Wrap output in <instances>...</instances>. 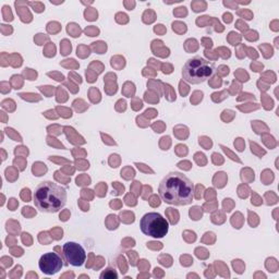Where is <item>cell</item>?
I'll return each mask as SVG.
<instances>
[{"label": "cell", "mask_w": 279, "mask_h": 279, "mask_svg": "<svg viewBox=\"0 0 279 279\" xmlns=\"http://www.w3.org/2000/svg\"><path fill=\"white\" fill-rule=\"evenodd\" d=\"M158 192L165 203L182 206L192 203L194 186L186 174L169 172L159 183Z\"/></svg>", "instance_id": "cell-1"}, {"label": "cell", "mask_w": 279, "mask_h": 279, "mask_svg": "<svg viewBox=\"0 0 279 279\" xmlns=\"http://www.w3.org/2000/svg\"><path fill=\"white\" fill-rule=\"evenodd\" d=\"M67 191L51 181L39 183L34 192V204L43 213H57L67 203Z\"/></svg>", "instance_id": "cell-2"}, {"label": "cell", "mask_w": 279, "mask_h": 279, "mask_svg": "<svg viewBox=\"0 0 279 279\" xmlns=\"http://www.w3.org/2000/svg\"><path fill=\"white\" fill-rule=\"evenodd\" d=\"M215 73L214 63L201 57H194L186 62L182 69V78L191 84L203 83Z\"/></svg>", "instance_id": "cell-3"}, {"label": "cell", "mask_w": 279, "mask_h": 279, "mask_svg": "<svg viewBox=\"0 0 279 279\" xmlns=\"http://www.w3.org/2000/svg\"><path fill=\"white\" fill-rule=\"evenodd\" d=\"M141 231L145 236L153 238H164L168 233L169 224L167 219L158 213H148L140 221Z\"/></svg>", "instance_id": "cell-4"}, {"label": "cell", "mask_w": 279, "mask_h": 279, "mask_svg": "<svg viewBox=\"0 0 279 279\" xmlns=\"http://www.w3.org/2000/svg\"><path fill=\"white\" fill-rule=\"evenodd\" d=\"M63 255L68 264L75 267L82 266L86 260L85 250L76 242H67L63 245Z\"/></svg>", "instance_id": "cell-5"}, {"label": "cell", "mask_w": 279, "mask_h": 279, "mask_svg": "<svg viewBox=\"0 0 279 279\" xmlns=\"http://www.w3.org/2000/svg\"><path fill=\"white\" fill-rule=\"evenodd\" d=\"M39 269L46 275H54L58 273L63 266L62 258L55 252H48L43 255L38 262Z\"/></svg>", "instance_id": "cell-6"}, {"label": "cell", "mask_w": 279, "mask_h": 279, "mask_svg": "<svg viewBox=\"0 0 279 279\" xmlns=\"http://www.w3.org/2000/svg\"><path fill=\"white\" fill-rule=\"evenodd\" d=\"M85 16H86V20H95V19H97V12L96 10H94L93 8H90V9H87L86 11H85Z\"/></svg>", "instance_id": "cell-7"}, {"label": "cell", "mask_w": 279, "mask_h": 279, "mask_svg": "<svg viewBox=\"0 0 279 279\" xmlns=\"http://www.w3.org/2000/svg\"><path fill=\"white\" fill-rule=\"evenodd\" d=\"M191 6H192L193 10H194L195 12L203 11V10H205V8H206V4H205L204 2H192L191 3Z\"/></svg>", "instance_id": "cell-8"}, {"label": "cell", "mask_w": 279, "mask_h": 279, "mask_svg": "<svg viewBox=\"0 0 279 279\" xmlns=\"http://www.w3.org/2000/svg\"><path fill=\"white\" fill-rule=\"evenodd\" d=\"M110 272V268H108L107 269V272H104V273L100 275V278H117L118 275L116 274V272L114 270H111V273H109Z\"/></svg>", "instance_id": "cell-9"}, {"label": "cell", "mask_w": 279, "mask_h": 279, "mask_svg": "<svg viewBox=\"0 0 279 279\" xmlns=\"http://www.w3.org/2000/svg\"><path fill=\"white\" fill-rule=\"evenodd\" d=\"M221 148H222V150H225V152H226V154H228L229 156H230V158H231V159H233V160H237V162H240V159L238 158V156H234L233 154L231 153V152L228 150V148H227V147H225V146H224V145H221Z\"/></svg>", "instance_id": "cell-10"}, {"label": "cell", "mask_w": 279, "mask_h": 279, "mask_svg": "<svg viewBox=\"0 0 279 279\" xmlns=\"http://www.w3.org/2000/svg\"><path fill=\"white\" fill-rule=\"evenodd\" d=\"M85 33L90 34V36H95V35L98 33V30L95 28V27H88V28L85 30Z\"/></svg>", "instance_id": "cell-11"}, {"label": "cell", "mask_w": 279, "mask_h": 279, "mask_svg": "<svg viewBox=\"0 0 279 279\" xmlns=\"http://www.w3.org/2000/svg\"><path fill=\"white\" fill-rule=\"evenodd\" d=\"M30 4L32 7H34V8L36 7V11H37V12H40V11H43V10H44V6H43L42 3L36 2V3H30Z\"/></svg>", "instance_id": "cell-12"}, {"label": "cell", "mask_w": 279, "mask_h": 279, "mask_svg": "<svg viewBox=\"0 0 279 279\" xmlns=\"http://www.w3.org/2000/svg\"><path fill=\"white\" fill-rule=\"evenodd\" d=\"M239 14H240V15H243V16L245 15V16H246L245 19H248V20H251V19H252V16H253V15H252V13L250 12V11H244V12H239Z\"/></svg>", "instance_id": "cell-13"}, {"label": "cell", "mask_w": 279, "mask_h": 279, "mask_svg": "<svg viewBox=\"0 0 279 279\" xmlns=\"http://www.w3.org/2000/svg\"><path fill=\"white\" fill-rule=\"evenodd\" d=\"M155 32H160V33H165L166 30H165V27L162 26V25H158L157 27H155Z\"/></svg>", "instance_id": "cell-14"}, {"label": "cell", "mask_w": 279, "mask_h": 279, "mask_svg": "<svg viewBox=\"0 0 279 279\" xmlns=\"http://www.w3.org/2000/svg\"><path fill=\"white\" fill-rule=\"evenodd\" d=\"M224 20H225L226 22H231V14L230 13H225L224 14Z\"/></svg>", "instance_id": "cell-15"}, {"label": "cell", "mask_w": 279, "mask_h": 279, "mask_svg": "<svg viewBox=\"0 0 279 279\" xmlns=\"http://www.w3.org/2000/svg\"><path fill=\"white\" fill-rule=\"evenodd\" d=\"M234 145L238 146V150H243V145H242V140H241V143H239V138H238L237 142H234Z\"/></svg>", "instance_id": "cell-16"}]
</instances>
